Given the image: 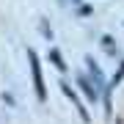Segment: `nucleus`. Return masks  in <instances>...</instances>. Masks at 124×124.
<instances>
[{
  "instance_id": "nucleus-1",
  "label": "nucleus",
  "mask_w": 124,
  "mask_h": 124,
  "mask_svg": "<svg viewBox=\"0 0 124 124\" xmlns=\"http://www.w3.org/2000/svg\"><path fill=\"white\" fill-rule=\"evenodd\" d=\"M28 61H31V72H33L36 94H39V99L44 102V99H47V91H44V77H41V66H39V58H36V53H28Z\"/></svg>"
},
{
  "instance_id": "nucleus-2",
  "label": "nucleus",
  "mask_w": 124,
  "mask_h": 124,
  "mask_svg": "<svg viewBox=\"0 0 124 124\" xmlns=\"http://www.w3.org/2000/svg\"><path fill=\"white\" fill-rule=\"evenodd\" d=\"M61 88H63V94H66V97H69V102H72V105L77 108V113H80V119H83V121H88V110H85V105H83V102H80V97H77V94H75V91L69 88L66 83H61Z\"/></svg>"
},
{
  "instance_id": "nucleus-3",
  "label": "nucleus",
  "mask_w": 124,
  "mask_h": 124,
  "mask_svg": "<svg viewBox=\"0 0 124 124\" xmlns=\"http://www.w3.org/2000/svg\"><path fill=\"white\" fill-rule=\"evenodd\" d=\"M80 88L85 91V99H91V102H97V99H99V97H97V88L88 83V77H80Z\"/></svg>"
},
{
  "instance_id": "nucleus-4",
  "label": "nucleus",
  "mask_w": 124,
  "mask_h": 124,
  "mask_svg": "<svg viewBox=\"0 0 124 124\" xmlns=\"http://www.w3.org/2000/svg\"><path fill=\"white\" fill-rule=\"evenodd\" d=\"M50 58H53V63H55V66L61 69V72H66V66H63V58L58 55V50H53V53H50Z\"/></svg>"
}]
</instances>
